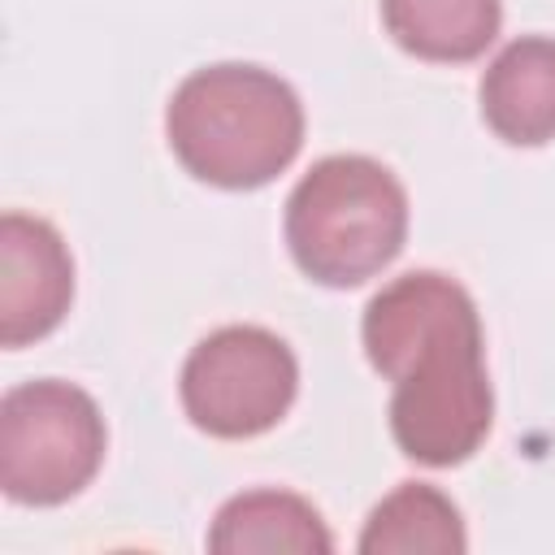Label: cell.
<instances>
[{"instance_id":"9","label":"cell","mask_w":555,"mask_h":555,"mask_svg":"<svg viewBox=\"0 0 555 555\" xmlns=\"http://www.w3.org/2000/svg\"><path fill=\"white\" fill-rule=\"evenodd\" d=\"M390 39L421 61H477L503 22L499 0H382Z\"/></svg>"},{"instance_id":"5","label":"cell","mask_w":555,"mask_h":555,"mask_svg":"<svg viewBox=\"0 0 555 555\" xmlns=\"http://www.w3.org/2000/svg\"><path fill=\"white\" fill-rule=\"evenodd\" d=\"M295 351L260 325L212 330L182 364V408L212 438H256L273 429L295 403Z\"/></svg>"},{"instance_id":"2","label":"cell","mask_w":555,"mask_h":555,"mask_svg":"<svg viewBox=\"0 0 555 555\" xmlns=\"http://www.w3.org/2000/svg\"><path fill=\"white\" fill-rule=\"evenodd\" d=\"M165 134L199 182L251 191L299 156L304 104L260 65H204L178 82L165 108Z\"/></svg>"},{"instance_id":"8","label":"cell","mask_w":555,"mask_h":555,"mask_svg":"<svg viewBox=\"0 0 555 555\" xmlns=\"http://www.w3.org/2000/svg\"><path fill=\"white\" fill-rule=\"evenodd\" d=\"M208 551L217 555H325L334 551V538L321 520V512L291 494V490H247L234 494L212 529H208Z\"/></svg>"},{"instance_id":"1","label":"cell","mask_w":555,"mask_h":555,"mask_svg":"<svg viewBox=\"0 0 555 555\" xmlns=\"http://www.w3.org/2000/svg\"><path fill=\"white\" fill-rule=\"evenodd\" d=\"M360 334L369 364L395 382L399 451L429 468L464 464L494 421L473 295L447 273L412 269L369 299Z\"/></svg>"},{"instance_id":"4","label":"cell","mask_w":555,"mask_h":555,"mask_svg":"<svg viewBox=\"0 0 555 555\" xmlns=\"http://www.w3.org/2000/svg\"><path fill=\"white\" fill-rule=\"evenodd\" d=\"M104 460V416L74 382H22L0 399V486L13 503L56 507Z\"/></svg>"},{"instance_id":"7","label":"cell","mask_w":555,"mask_h":555,"mask_svg":"<svg viewBox=\"0 0 555 555\" xmlns=\"http://www.w3.org/2000/svg\"><path fill=\"white\" fill-rule=\"evenodd\" d=\"M481 117L516 147L555 139V39L525 35L490 61L481 78Z\"/></svg>"},{"instance_id":"10","label":"cell","mask_w":555,"mask_h":555,"mask_svg":"<svg viewBox=\"0 0 555 555\" xmlns=\"http://www.w3.org/2000/svg\"><path fill=\"white\" fill-rule=\"evenodd\" d=\"M464 546L468 533L455 503L421 481L386 494L360 533L364 555H460Z\"/></svg>"},{"instance_id":"3","label":"cell","mask_w":555,"mask_h":555,"mask_svg":"<svg viewBox=\"0 0 555 555\" xmlns=\"http://www.w3.org/2000/svg\"><path fill=\"white\" fill-rule=\"evenodd\" d=\"M408 238V191L373 156L317 160L286 199V247L321 286H360Z\"/></svg>"},{"instance_id":"6","label":"cell","mask_w":555,"mask_h":555,"mask_svg":"<svg viewBox=\"0 0 555 555\" xmlns=\"http://www.w3.org/2000/svg\"><path fill=\"white\" fill-rule=\"evenodd\" d=\"M74 299V260L65 238L26 212L0 217V343L26 347L61 325Z\"/></svg>"}]
</instances>
